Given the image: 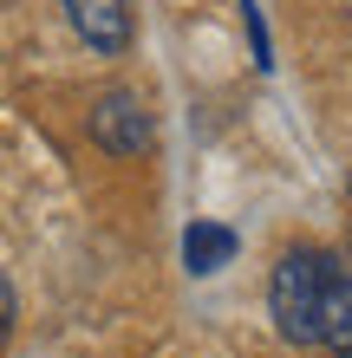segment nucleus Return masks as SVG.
Listing matches in <instances>:
<instances>
[{
    "label": "nucleus",
    "instance_id": "4",
    "mask_svg": "<svg viewBox=\"0 0 352 358\" xmlns=\"http://www.w3.org/2000/svg\"><path fill=\"white\" fill-rule=\"evenodd\" d=\"M235 255H241V235H235L229 222H190V228H183V267H190L196 280L222 273Z\"/></svg>",
    "mask_w": 352,
    "mask_h": 358
},
{
    "label": "nucleus",
    "instance_id": "1",
    "mask_svg": "<svg viewBox=\"0 0 352 358\" xmlns=\"http://www.w3.org/2000/svg\"><path fill=\"white\" fill-rule=\"evenodd\" d=\"M267 313H274L281 339L352 358V267L326 248H287L267 273Z\"/></svg>",
    "mask_w": 352,
    "mask_h": 358
},
{
    "label": "nucleus",
    "instance_id": "2",
    "mask_svg": "<svg viewBox=\"0 0 352 358\" xmlns=\"http://www.w3.org/2000/svg\"><path fill=\"white\" fill-rule=\"evenodd\" d=\"M85 124H92V143H98V150H111V157H143V150L157 143L150 104H143L137 92H124V85L98 98Z\"/></svg>",
    "mask_w": 352,
    "mask_h": 358
},
{
    "label": "nucleus",
    "instance_id": "7",
    "mask_svg": "<svg viewBox=\"0 0 352 358\" xmlns=\"http://www.w3.org/2000/svg\"><path fill=\"white\" fill-rule=\"evenodd\" d=\"M346 267H352V261H346Z\"/></svg>",
    "mask_w": 352,
    "mask_h": 358
},
{
    "label": "nucleus",
    "instance_id": "3",
    "mask_svg": "<svg viewBox=\"0 0 352 358\" xmlns=\"http://www.w3.org/2000/svg\"><path fill=\"white\" fill-rule=\"evenodd\" d=\"M72 20V33L85 39L92 52L118 59L124 46H131V0H59Z\"/></svg>",
    "mask_w": 352,
    "mask_h": 358
},
{
    "label": "nucleus",
    "instance_id": "5",
    "mask_svg": "<svg viewBox=\"0 0 352 358\" xmlns=\"http://www.w3.org/2000/svg\"><path fill=\"white\" fill-rule=\"evenodd\" d=\"M13 320H20V300H13V280L0 273V352H7V339H13Z\"/></svg>",
    "mask_w": 352,
    "mask_h": 358
},
{
    "label": "nucleus",
    "instance_id": "6",
    "mask_svg": "<svg viewBox=\"0 0 352 358\" xmlns=\"http://www.w3.org/2000/svg\"><path fill=\"white\" fill-rule=\"evenodd\" d=\"M241 20H248V33H255V66H274V59H267V27H261L255 0H241Z\"/></svg>",
    "mask_w": 352,
    "mask_h": 358
}]
</instances>
